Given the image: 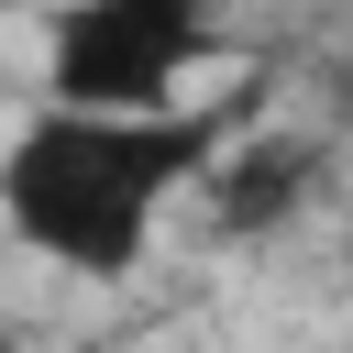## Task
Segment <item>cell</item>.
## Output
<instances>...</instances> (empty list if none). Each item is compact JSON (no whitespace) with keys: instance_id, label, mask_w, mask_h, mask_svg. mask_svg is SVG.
<instances>
[{"instance_id":"cell-1","label":"cell","mask_w":353,"mask_h":353,"mask_svg":"<svg viewBox=\"0 0 353 353\" xmlns=\"http://www.w3.org/2000/svg\"><path fill=\"white\" fill-rule=\"evenodd\" d=\"M232 143V110H33L11 132V165H0V210L11 232L44 254V265H77V276H132L165 199L199 188Z\"/></svg>"},{"instance_id":"cell-2","label":"cell","mask_w":353,"mask_h":353,"mask_svg":"<svg viewBox=\"0 0 353 353\" xmlns=\"http://www.w3.org/2000/svg\"><path fill=\"white\" fill-rule=\"evenodd\" d=\"M221 0H66L44 22V99L55 110H188L176 77L210 55Z\"/></svg>"},{"instance_id":"cell-3","label":"cell","mask_w":353,"mask_h":353,"mask_svg":"<svg viewBox=\"0 0 353 353\" xmlns=\"http://www.w3.org/2000/svg\"><path fill=\"white\" fill-rule=\"evenodd\" d=\"M320 143L309 132H232L221 143V165L199 176V199H210V232L221 243H265V232H287L309 199H320Z\"/></svg>"},{"instance_id":"cell-4","label":"cell","mask_w":353,"mask_h":353,"mask_svg":"<svg viewBox=\"0 0 353 353\" xmlns=\"http://www.w3.org/2000/svg\"><path fill=\"white\" fill-rule=\"evenodd\" d=\"M331 110H342V121H353V77H342V99H331Z\"/></svg>"}]
</instances>
